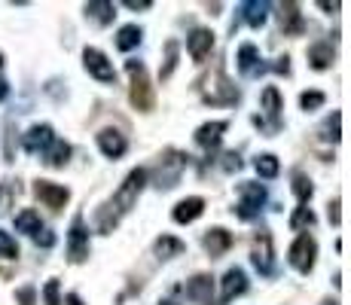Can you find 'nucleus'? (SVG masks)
Here are the masks:
<instances>
[{
    "instance_id": "obj_1",
    "label": "nucleus",
    "mask_w": 351,
    "mask_h": 305,
    "mask_svg": "<svg viewBox=\"0 0 351 305\" xmlns=\"http://www.w3.org/2000/svg\"><path fill=\"white\" fill-rule=\"evenodd\" d=\"M147 178H150V171H147V168H132V171H128V178L123 180V186H119L117 193H113L110 208H113V211H117L119 217L128 214L134 205H138V195L144 193Z\"/></svg>"
},
{
    "instance_id": "obj_2",
    "label": "nucleus",
    "mask_w": 351,
    "mask_h": 305,
    "mask_svg": "<svg viewBox=\"0 0 351 305\" xmlns=\"http://www.w3.org/2000/svg\"><path fill=\"white\" fill-rule=\"evenodd\" d=\"M125 71L132 73V92H128L132 104L138 107L141 113H150L153 104H156V95H153L150 80H147V67L141 64L138 58H132V61H125Z\"/></svg>"
},
{
    "instance_id": "obj_3",
    "label": "nucleus",
    "mask_w": 351,
    "mask_h": 305,
    "mask_svg": "<svg viewBox=\"0 0 351 305\" xmlns=\"http://www.w3.org/2000/svg\"><path fill=\"white\" fill-rule=\"evenodd\" d=\"M190 165V156L180 153V150H165L159 156V165H156V174H153V183L159 189H171L180 183V171Z\"/></svg>"
},
{
    "instance_id": "obj_4",
    "label": "nucleus",
    "mask_w": 351,
    "mask_h": 305,
    "mask_svg": "<svg viewBox=\"0 0 351 305\" xmlns=\"http://www.w3.org/2000/svg\"><path fill=\"white\" fill-rule=\"evenodd\" d=\"M287 260H290V266H293L300 275H308L315 269V260H318V241H315L312 235L302 232L300 239L290 244Z\"/></svg>"
},
{
    "instance_id": "obj_5",
    "label": "nucleus",
    "mask_w": 351,
    "mask_h": 305,
    "mask_svg": "<svg viewBox=\"0 0 351 305\" xmlns=\"http://www.w3.org/2000/svg\"><path fill=\"white\" fill-rule=\"evenodd\" d=\"M266 205V189L260 183H239V205H235V217L239 220H254Z\"/></svg>"
},
{
    "instance_id": "obj_6",
    "label": "nucleus",
    "mask_w": 351,
    "mask_h": 305,
    "mask_svg": "<svg viewBox=\"0 0 351 305\" xmlns=\"http://www.w3.org/2000/svg\"><path fill=\"white\" fill-rule=\"evenodd\" d=\"M86 256H89V229H86L83 214H77L71 220V229H67V260L83 263Z\"/></svg>"
},
{
    "instance_id": "obj_7",
    "label": "nucleus",
    "mask_w": 351,
    "mask_h": 305,
    "mask_svg": "<svg viewBox=\"0 0 351 305\" xmlns=\"http://www.w3.org/2000/svg\"><path fill=\"white\" fill-rule=\"evenodd\" d=\"M251 260H254V266L260 275L275 278V250H272V235H269V229H260V232H256Z\"/></svg>"
},
{
    "instance_id": "obj_8",
    "label": "nucleus",
    "mask_w": 351,
    "mask_h": 305,
    "mask_svg": "<svg viewBox=\"0 0 351 305\" xmlns=\"http://www.w3.org/2000/svg\"><path fill=\"white\" fill-rule=\"evenodd\" d=\"M83 64L86 71H89V77H95L98 83H107V86H117V71H113V64L107 61V56L101 49H83Z\"/></svg>"
},
{
    "instance_id": "obj_9",
    "label": "nucleus",
    "mask_w": 351,
    "mask_h": 305,
    "mask_svg": "<svg viewBox=\"0 0 351 305\" xmlns=\"http://www.w3.org/2000/svg\"><path fill=\"white\" fill-rule=\"evenodd\" d=\"M98 150L107 156V159H123L125 150H128V141L123 132H117V128H101L98 132Z\"/></svg>"
},
{
    "instance_id": "obj_10",
    "label": "nucleus",
    "mask_w": 351,
    "mask_h": 305,
    "mask_svg": "<svg viewBox=\"0 0 351 305\" xmlns=\"http://www.w3.org/2000/svg\"><path fill=\"white\" fill-rule=\"evenodd\" d=\"M34 193H37V199L43 202L46 208H52V211H62V208L67 205V199H71V193H67L64 186L49 183V180H37L34 183Z\"/></svg>"
},
{
    "instance_id": "obj_11",
    "label": "nucleus",
    "mask_w": 351,
    "mask_h": 305,
    "mask_svg": "<svg viewBox=\"0 0 351 305\" xmlns=\"http://www.w3.org/2000/svg\"><path fill=\"white\" fill-rule=\"evenodd\" d=\"M52 141H56V132H52V125H46V122H40V125H31L28 132L22 134V147L28 153H46Z\"/></svg>"
},
{
    "instance_id": "obj_12",
    "label": "nucleus",
    "mask_w": 351,
    "mask_h": 305,
    "mask_svg": "<svg viewBox=\"0 0 351 305\" xmlns=\"http://www.w3.org/2000/svg\"><path fill=\"white\" fill-rule=\"evenodd\" d=\"M229 128V122L226 119H217V122H205V125L195 132V144L199 147H205L208 153L211 150H217L220 147V141H223V132Z\"/></svg>"
},
{
    "instance_id": "obj_13",
    "label": "nucleus",
    "mask_w": 351,
    "mask_h": 305,
    "mask_svg": "<svg viewBox=\"0 0 351 305\" xmlns=\"http://www.w3.org/2000/svg\"><path fill=\"white\" fill-rule=\"evenodd\" d=\"M186 46H190V56H193L195 64H202L214 49V34L208 28H195L190 37H186Z\"/></svg>"
},
{
    "instance_id": "obj_14",
    "label": "nucleus",
    "mask_w": 351,
    "mask_h": 305,
    "mask_svg": "<svg viewBox=\"0 0 351 305\" xmlns=\"http://www.w3.org/2000/svg\"><path fill=\"white\" fill-rule=\"evenodd\" d=\"M223 290H220V302H232L235 296H241L247 290V275H245V269H229V272L223 275Z\"/></svg>"
},
{
    "instance_id": "obj_15",
    "label": "nucleus",
    "mask_w": 351,
    "mask_h": 305,
    "mask_svg": "<svg viewBox=\"0 0 351 305\" xmlns=\"http://www.w3.org/2000/svg\"><path fill=\"white\" fill-rule=\"evenodd\" d=\"M235 61H239V71L245 73V77H256V73L269 71V64H260V52H256L254 43H241Z\"/></svg>"
},
{
    "instance_id": "obj_16",
    "label": "nucleus",
    "mask_w": 351,
    "mask_h": 305,
    "mask_svg": "<svg viewBox=\"0 0 351 305\" xmlns=\"http://www.w3.org/2000/svg\"><path fill=\"white\" fill-rule=\"evenodd\" d=\"M239 101V89H235L232 83L226 80V73L220 71L217 73V86H214V92L205 95V104H235Z\"/></svg>"
},
{
    "instance_id": "obj_17",
    "label": "nucleus",
    "mask_w": 351,
    "mask_h": 305,
    "mask_svg": "<svg viewBox=\"0 0 351 305\" xmlns=\"http://www.w3.org/2000/svg\"><path fill=\"white\" fill-rule=\"evenodd\" d=\"M202 211H205V199H202V195H190V199L178 202L171 217H174V223H193L202 217Z\"/></svg>"
},
{
    "instance_id": "obj_18",
    "label": "nucleus",
    "mask_w": 351,
    "mask_h": 305,
    "mask_svg": "<svg viewBox=\"0 0 351 305\" xmlns=\"http://www.w3.org/2000/svg\"><path fill=\"white\" fill-rule=\"evenodd\" d=\"M260 101H263V110H266V117L272 119V132H278V125H281V110H285V104H281V95L275 86H266L260 95Z\"/></svg>"
},
{
    "instance_id": "obj_19",
    "label": "nucleus",
    "mask_w": 351,
    "mask_h": 305,
    "mask_svg": "<svg viewBox=\"0 0 351 305\" xmlns=\"http://www.w3.org/2000/svg\"><path fill=\"white\" fill-rule=\"evenodd\" d=\"M214 293V278L211 275H195L186 281V300L193 302H211Z\"/></svg>"
},
{
    "instance_id": "obj_20",
    "label": "nucleus",
    "mask_w": 351,
    "mask_h": 305,
    "mask_svg": "<svg viewBox=\"0 0 351 305\" xmlns=\"http://www.w3.org/2000/svg\"><path fill=\"white\" fill-rule=\"evenodd\" d=\"M229 247H232V232H226L223 226H214L205 232V250L211 256H223Z\"/></svg>"
},
{
    "instance_id": "obj_21",
    "label": "nucleus",
    "mask_w": 351,
    "mask_h": 305,
    "mask_svg": "<svg viewBox=\"0 0 351 305\" xmlns=\"http://www.w3.org/2000/svg\"><path fill=\"white\" fill-rule=\"evenodd\" d=\"M278 19H281V31H285V34H293V37H296V34L306 31L300 3H285V6H281V12H278Z\"/></svg>"
},
{
    "instance_id": "obj_22",
    "label": "nucleus",
    "mask_w": 351,
    "mask_h": 305,
    "mask_svg": "<svg viewBox=\"0 0 351 305\" xmlns=\"http://www.w3.org/2000/svg\"><path fill=\"white\" fill-rule=\"evenodd\" d=\"M336 61V49H333V43H315L312 49H308V64L315 67V71H327L330 64Z\"/></svg>"
},
{
    "instance_id": "obj_23",
    "label": "nucleus",
    "mask_w": 351,
    "mask_h": 305,
    "mask_svg": "<svg viewBox=\"0 0 351 305\" xmlns=\"http://www.w3.org/2000/svg\"><path fill=\"white\" fill-rule=\"evenodd\" d=\"M269 10H272V3H269V0H247V3H241V12H245V22L251 25V28H260V25L266 22Z\"/></svg>"
},
{
    "instance_id": "obj_24",
    "label": "nucleus",
    "mask_w": 351,
    "mask_h": 305,
    "mask_svg": "<svg viewBox=\"0 0 351 305\" xmlns=\"http://www.w3.org/2000/svg\"><path fill=\"white\" fill-rule=\"evenodd\" d=\"M153 250H156L159 260H174V256H180L186 250V244L180 239H174V235H159V239L153 241Z\"/></svg>"
},
{
    "instance_id": "obj_25",
    "label": "nucleus",
    "mask_w": 351,
    "mask_h": 305,
    "mask_svg": "<svg viewBox=\"0 0 351 305\" xmlns=\"http://www.w3.org/2000/svg\"><path fill=\"white\" fill-rule=\"evenodd\" d=\"M86 16L95 25H110L113 16H117V6L110 0H92V3H86Z\"/></svg>"
},
{
    "instance_id": "obj_26",
    "label": "nucleus",
    "mask_w": 351,
    "mask_h": 305,
    "mask_svg": "<svg viewBox=\"0 0 351 305\" xmlns=\"http://www.w3.org/2000/svg\"><path fill=\"white\" fill-rule=\"evenodd\" d=\"M67 159H71V144H67V141H62V138L52 141L49 150L43 153V162H46L49 168H62Z\"/></svg>"
},
{
    "instance_id": "obj_27",
    "label": "nucleus",
    "mask_w": 351,
    "mask_h": 305,
    "mask_svg": "<svg viewBox=\"0 0 351 305\" xmlns=\"http://www.w3.org/2000/svg\"><path fill=\"white\" fill-rule=\"evenodd\" d=\"M117 226H119V214L113 211L110 202H107V205H101L98 214H95V229H98L101 235H110Z\"/></svg>"
},
{
    "instance_id": "obj_28",
    "label": "nucleus",
    "mask_w": 351,
    "mask_h": 305,
    "mask_svg": "<svg viewBox=\"0 0 351 305\" xmlns=\"http://www.w3.org/2000/svg\"><path fill=\"white\" fill-rule=\"evenodd\" d=\"M141 40H144V31H141L138 25H125V28L117 31V49L128 52V49H134Z\"/></svg>"
},
{
    "instance_id": "obj_29",
    "label": "nucleus",
    "mask_w": 351,
    "mask_h": 305,
    "mask_svg": "<svg viewBox=\"0 0 351 305\" xmlns=\"http://www.w3.org/2000/svg\"><path fill=\"white\" fill-rule=\"evenodd\" d=\"M16 229L34 239V235H37L40 229H43V220H40V214H37V211H31V208H28V211H22V214L16 217Z\"/></svg>"
},
{
    "instance_id": "obj_30",
    "label": "nucleus",
    "mask_w": 351,
    "mask_h": 305,
    "mask_svg": "<svg viewBox=\"0 0 351 305\" xmlns=\"http://www.w3.org/2000/svg\"><path fill=\"white\" fill-rule=\"evenodd\" d=\"M254 168H256V174H260V178H266V180L278 178V159H275L272 153L256 156V159H254Z\"/></svg>"
},
{
    "instance_id": "obj_31",
    "label": "nucleus",
    "mask_w": 351,
    "mask_h": 305,
    "mask_svg": "<svg viewBox=\"0 0 351 305\" xmlns=\"http://www.w3.org/2000/svg\"><path fill=\"white\" fill-rule=\"evenodd\" d=\"M174 67H178V40H168L165 43V64H162V71H159V80L171 77Z\"/></svg>"
},
{
    "instance_id": "obj_32",
    "label": "nucleus",
    "mask_w": 351,
    "mask_h": 305,
    "mask_svg": "<svg viewBox=\"0 0 351 305\" xmlns=\"http://www.w3.org/2000/svg\"><path fill=\"white\" fill-rule=\"evenodd\" d=\"M339 122H342V113L333 110V117H327V122L321 125V138L330 141V144H339Z\"/></svg>"
},
{
    "instance_id": "obj_33",
    "label": "nucleus",
    "mask_w": 351,
    "mask_h": 305,
    "mask_svg": "<svg viewBox=\"0 0 351 305\" xmlns=\"http://www.w3.org/2000/svg\"><path fill=\"white\" fill-rule=\"evenodd\" d=\"M293 193H296V199H300L302 205H306V202L312 199V193H315L312 180H308L302 171H293Z\"/></svg>"
},
{
    "instance_id": "obj_34",
    "label": "nucleus",
    "mask_w": 351,
    "mask_h": 305,
    "mask_svg": "<svg viewBox=\"0 0 351 305\" xmlns=\"http://www.w3.org/2000/svg\"><path fill=\"white\" fill-rule=\"evenodd\" d=\"M0 260H19V244L3 229H0Z\"/></svg>"
},
{
    "instance_id": "obj_35",
    "label": "nucleus",
    "mask_w": 351,
    "mask_h": 305,
    "mask_svg": "<svg viewBox=\"0 0 351 305\" xmlns=\"http://www.w3.org/2000/svg\"><path fill=\"white\" fill-rule=\"evenodd\" d=\"M324 101H327V95L318 92V89L300 95V107H302V110H318V107H324Z\"/></svg>"
},
{
    "instance_id": "obj_36",
    "label": "nucleus",
    "mask_w": 351,
    "mask_h": 305,
    "mask_svg": "<svg viewBox=\"0 0 351 305\" xmlns=\"http://www.w3.org/2000/svg\"><path fill=\"white\" fill-rule=\"evenodd\" d=\"M312 223H315L312 208H296L293 217H290V229H302V226H312Z\"/></svg>"
},
{
    "instance_id": "obj_37",
    "label": "nucleus",
    "mask_w": 351,
    "mask_h": 305,
    "mask_svg": "<svg viewBox=\"0 0 351 305\" xmlns=\"http://www.w3.org/2000/svg\"><path fill=\"white\" fill-rule=\"evenodd\" d=\"M43 300H46V305H62V287H58L56 278H52V281H46V287H43Z\"/></svg>"
},
{
    "instance_id": "obj_38",
    "label": "nucleus",
    "mask_w": 351,
    "mask_h": 305,
    "mask_svg": "<svg viewBox=\"0 0 351 305\" xmlns=\"http://www.w3.org/2000/svg\"><path fill=\"white\" fill-rule=\"evenodd\" d=\"M34 244H37V247H52V244H56V232H49V229H40L37 235H34Z\"/></svg>"
},
{
    "instance_id": "obj_39",
    "label": "nucleus",
    "mask_w": 351,
    "mask_h": 305,
    "mask_svg": "<svg viewBox=\"0 0 351 305\" xmlns=\"http://www.w3.org/2000/svg\"><path fill=\"white\" fill-rule=\"evenodd\" d=\"M16 300H19V305H34L37 293H34V287H22V290L16 293Z\"/></svg>"
},
{
    "instance_id": "obj_40",
    "label": "nucleus",
    "mask_w": 351,
    "mask_h": 305,
    "mask_svg": "<svg viewBox=\"0 0 351 305\" xmlns=\"http://www.w3.org/2000/svg\"><path fill=\"white\" fill-rule=\"evenodd\" d=\"M223 168H226V171H239V168H241L239 153H226V156H223Z\"/></svg>"
},
{
    "instance_id": "obj_41",
    "label": "nucleus",
    "mask_w": 351,
    "mask_h": 305,
    "mask_svg": "<svg viewBox=\"0 0 351 305\" xmlns=\"http://www.w3.org/2000/svg\"><path fill=\"white\" fill-rule=\"evenodd\" d=\"M269 67H272V71H278V73H285V77H287V73H290V58L285 56V58H278L275 64H269Z\"/></svg>"
},
{
    "instance_id": "obj_42",
    "label": "nucleus",
    "mask_w": 351,
    "mask_h": 305,
    "mask_svg": "<svg viewBox=\"0 0 351 305\" xmlns=\"http://www.w3.org/2000/svg\"><path fill=\"white\" fill-rule=\"evenodd\" d=\"M339 205H342L339 199L330 202V223H333V226H339Z\"/></svg>"
},
{
    "instance_id": "obj_43",
    "label": "nucleus",
    "mask_w": 351,
    "mask_h": 305,
    "mask_svg": "<svg viewBox=\"0 0 351 305\" xmlns=\"http://www.w3.org/2000/svg\"><path fill=\"white\" fill-rule=\"evenodd\" d=\"M125 6L128 10H150L153 0H125Z\"/></svg>"
},
{
    "instance_id": "obj_44",
    "label": "nucleus",
    "mask_w": 351,
    "mask_h": 305,
    "mask_svg": "<svg viewBox=\"0 0 351 305\" xmlns=\"http://www.w3.org/2000/svg\"><path fill=\"white\" fill-rule=\"evenodd\" d=\"M178 293H180V287H174V290H171V296H168V300H162L159 305H180V300H178Z\"/></svg>"
},
{
    "instance_id": "obj_45",
    "label": "nucleus",
    "mask_w": 351,
    "mask_h": 305,
    "mask_svg": "<svg viewBox=\"0 0 351 305\" xmlns=\"http://www.w3.org/2000/svg\"><path fill=\"white\" fill-rule=\"evenodd\" d=\"M321 10H327V12H339V3H336V0H333V3H330V0H321Z\"/></svg>"
},
{
    "instance_id": "obj_46",
    "label": "nucleus",
    "mask_w": 351,
    "mask_h": 305,
    "mask_svg": "<svg viewBox=\"0 0 351 305\" xmlns=\"http://www.w3.org/2000/svg\"><path fill=\"white\" fill-rule=\"evenodd\" d=\"M64 305H86L83 300H80V296L77 293H71V296H67V300H64Z\"/></svg>"
},
{
    "instance_id": "obj_47",
    "label": "nucleus",
    "mask_w": 351,
    "mask_h": 305,
    "mask_svg": "<svg viewBox=\"0 0 351 305\" xmlns=\"http://www.w3.org/2000/svg\"><path fill=\"white\" fill-rule=\"evenodd\" d=\"M6 95H10V83H6V80H0V101H3Z\"/></svg>"
},
{
    "instance_id": "obj_48",
    "label": "nucleus",
    "mask_w": 351,
    "mask_h": 305,
    "mask_svg": "<svg viewBox=\"0 0 351 305\" xmlns=\"http://www.w3.org/2000/svg\"><path fill=\"white\" fill-rule=\"evenodd\" d=\"M321 305H339V302H336V300H324Z\"/></svg>"
},
{
    "instance_id": "obj_49",
    "label": "nucleus",
    "mask_w": 351,
    "mask_h": 305,
    "mask_svg": "<svg viewBox=\"0 0 351 305\" xmlns=\"http://www.w3.org/2000/svg\"><path fill=\"white\" fill-rule=\"evenodd\" d=\"M0 71H3V56H0Z\"/></svg>"
}]
</instances>
